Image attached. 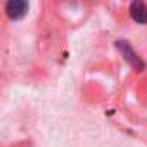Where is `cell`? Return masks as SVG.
I'll use <instances>...</instances> for the list:
<instances>
[{
	"instance_id": "obj_2",
	"label": "cell",
	"mask_w": 147,
	"mask_h": 147,
	"mask_svg": "<svg viewBox=\"0 0 147 147\" xmlns=\"http://www.w3.org/2000/svg\"><path fill=\"white\" fill-rule=\"evenodd\" d=\"M130 14L138 24H147V5L142 2H133L130 5Z\"/></svg>"
},
{
	"instance_id": "obj_3",
	"label": "cell",
	"mask_w": 147,
	"mask_h": 147,
	"mask_svg": "<svg viewBox=\"0 0 147 147\" xmlns=\"http://www.w3.org/2000/svg\"><path fill=\"white\" fill-rule=\"evenodd\" d=\"M118 49H121V50H123L125 57H126V59H128V61H130L131 64H135L137 67H142V62H140V59H138V57H135L133 50H131V49H130V47H128L126 43L123 45V42H118Z\"/></svg>"
},
{
	"instance_id": "obj_1",
	"label": "cell",
	"mask_w": 147,
	"mask_h": 147,
	"mask_svg": "<svg viewBox=\"0 0 147 147\" xmlns=\"http://www.w3.org/2000/svg\"><path fill=\"white\" fill-rule=\"evenodd\" d=\"M30 5L23 0H11V2L5 4V14L9 19H21L24 18V14L28 12Z\"/></svg>"
}]
</instances>
